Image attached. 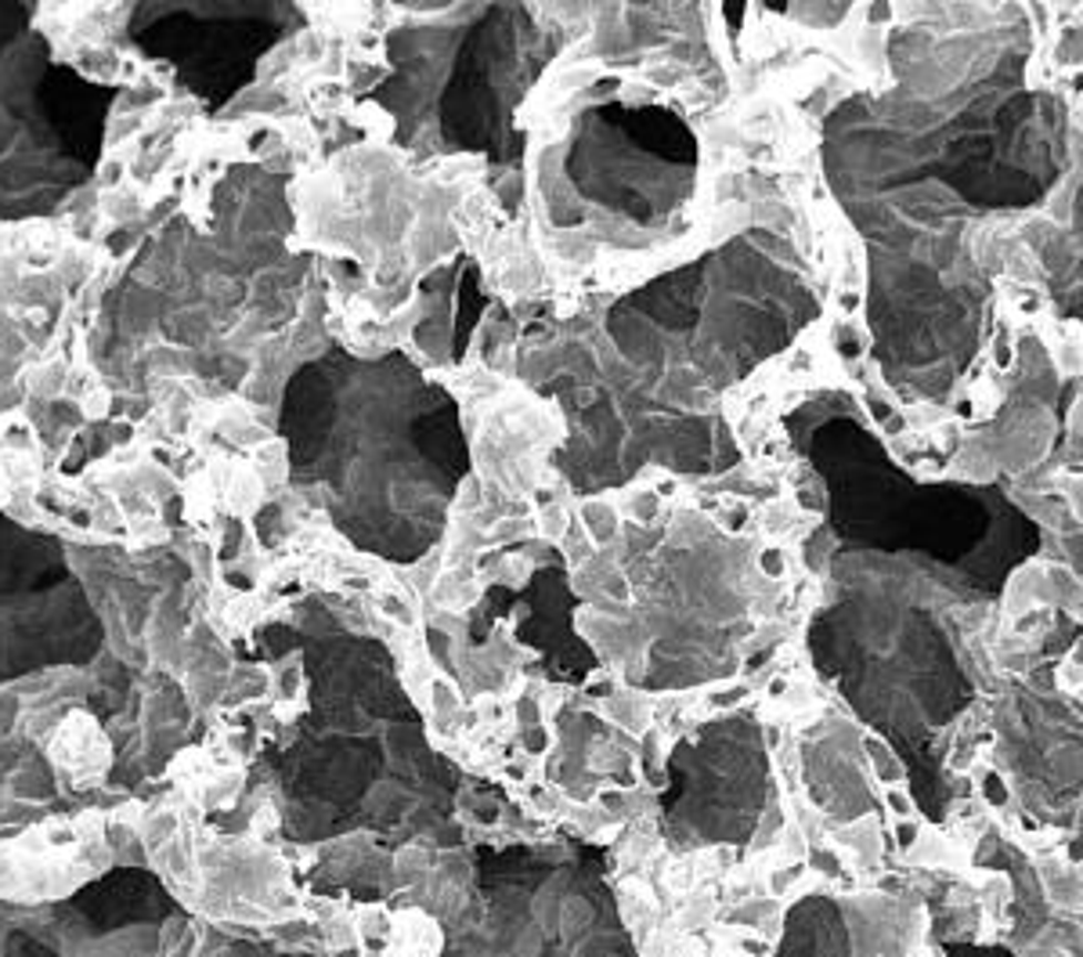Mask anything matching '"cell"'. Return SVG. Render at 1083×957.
<instances>
[{
  "mask_svg": "<svg viewBox=\"0 0 1083 957\" xmlns=\"http://www.w3.org/2000/svg\"><path fill=\"white\" fill-rule=\"evenodd\" d=\"M304 669L307 712L267 755L283 835L300 846L347 835L398 849L456 842L459 770L430 744L387 647L333 632Z\"/></svg>",
  "mask_w": 1083,
  "mask_h": 957,
  "instance_id": "1",
  "label": "cell"
},
{
  "mask_svg": "<svg viewBox=\"0 0 1083 957\" xmlns=\"http://www.w3.org/2000/svg\"><path fill=\"white\" fill-rule=\"evenodd\" d=\"M441 957H640L607 882V856L582 838L477 849Z\"/></svg>",
  "mask_w": 1083,
  "mask_h": 957,
  "instance_id": "5",
  "label": "cell"
},
{
  "mask_svg": "<svg viewBox=\"0 0 1083 957\" xmlns=\"http://www.w3.org/2000/svg\"><path fill=\"white\" fill-rule=\"evenodd\" d=\"M188 910L149 867H112L44 904L0 899V957H166Z\"/></svg>",
  "mask_w": 1083,
  "mask_h": 957,
  "instance_id": "7",
  "label": "cell"
},
{
  "mask_svg": "<svg viewBox=\"0 0 1083 957\" xmlns=\"http://www.w3.org/2000/svg\"><path fill=\"white\" fill-rule=\"evenodd\" d=\"M806 459L824 477L827 528L860 557L918 560L942 579L997 589L1036 550V528L1001 491L918 485L846 405L806 413Z\"/></svg>",
  "mask_w": 1083,
  "mask_h": 957,
  "instance_id": "3",
  "label": "cell"
},
{
  "mask_svg": "<svg viewBox=\"0 0 1083 957\" xmlns=\"http://www.w3.org/2000/svg\"><path fill=\"white\" fill-rule=\"evenodd\" d=\"M817 622V665L918 777L932 730L968 698L950 643L921 608L889 593H856ZM910 777V781H913Z\"/></svg>",
  "mask_w": 1083,
  "mask_h": 957,
  "instance_id": "6",
  "label": "cell"
},
{
  "mask_svg": "<svg viewBox=\"0 0 1083 957\" xmlns=\"http://www.w3.org/2000/svg\"><path fill=\"white\" fill-rule=\"evenodd\" d=\"M333 424L318 427L311 488L350 542L387 560H416L441 539L448 506L470 470L459 408L405 355L344 358L326 390Z\"/></svg>",
  "mask_w": 1083,
  "mask_h": 957,
  "instance_id": "2",
  "label": "cell"
},
{
  "mask_svg": "<svg viewBox=\"0 0 1083 957\" xmlns=\"http://www.w3.org/2000/svg\"><path fill=\"white\" fill-rule=\"evenodd\" d=\"M657 806L675 853L748 846L769 810V755L755 715H726L675 744Z\"/></svg>",
  "mask_w": 1083,
  "mask_h": 957,
  "instance_id": "8",
  "label": "cell"
},
{
  "mask_svg": "<svg viewBox=\"0 0 1083 957\" xmlns=\"http://www.w3.org/2000/svg\"><path fill=\"white\" fill-rule=\"evenodd\" d=\"M550 51L545 30L510 4L477 8L470 22L405 26L390 37L387 98L401 142L520 166L517 109Z\"/></svg>",
  "mask_w": 1083,
  "mask_h": 957,
  "instance_id": "4",
  "label": "cell"
}]
</instances>
